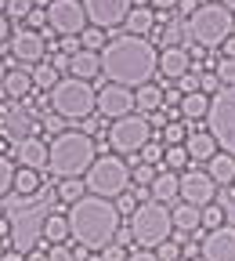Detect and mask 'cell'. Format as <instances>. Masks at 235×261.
I'll return each mask as SVG.
<instances>
[{"instance_id":"obj_13","label":"cell","mask_w":235,"mask_h":261,"mask_svg":"<svg viewBox=\"0 0 235 261\" xmlns=\"http://www.w3.org/2000/svg\"><path fill=\"white\" fill-rule=\"evenodd\" d=\"M217 196V181L207 174V171H181V200L185 203H195V207H207L214 203Z\"/></svg>"},{"instance_id":"obj_64","label":"cell","mask_w":235,"mask_h":261,"mask_svg":"<svg viewBox=\"0 0 235 261\" xmlns=\"http://www.w3.org/2000/svg\"><path fill=\"white\" fill-rule=\"evenodd\" d=\"M178 261H185V257H178Z\"/></svg>"},{"instance_id":"obj_45","label":"cell","mask_w":235,"mask_h":261,"mask_svg":"<svg viewBox=\"0 0 235 261\" xmlns=\"http://www.w3.org/2000/svg\"><path fill=\"white\" fill-rule=\"evenodd\" d=\"M102 261H127V250H123V243H109V247L102 250Z\"/></svg>"},{"instance_id":"obj_24","label":"cell","mask_w":235,"mask_h":261,"mask_svg":"<svg viewBox=\"0 0 235 261\" xmlns=\"http://www.w3.org/2000/svg\"><path fill=\"white\" fill-rule=\"evenodd\" d=\"M159 106H163V87H156L152 80H149V84H141V87H134V109H138L141 116L156 113Z\"/></svg>"},{"instance_id":"obj_53","label":"cell","mask_w":235,"mask_h":261,"mask_svg":"<svg viewBox=\"0 0 235 261\" xmlns=\"http://www.w3.org/2000/svg\"><path fill=\"white\" fill-rule=\"evenodd\" d=\"M44 127L54 130V135H62V116H44Z\"/></svg>"},{"instance_id":"obj_8","label":"cell","mask_w":235,"mask_h":261,"mask_svg":"<svg viewBox=\"0 0 235 261\" xmlns=\"http://www.w3.org/2000/svg\"><path fill=\"white\" fill-rule=\"evenodd\" d=\"M207 130L214 135L217 149L235 156V84L221 87L210 98V109H207Z\"/></svg>"},{"instance_id":"obj_54","label":"cell","mask_w":235,"mask_h":261,"mask_svg":"<svg viewBox=\"0 0 235 261\" xmlns=\"http://www.w3.org/2000/svg\"><path fill=\"white\" fill-rule=\"evenodd\" d=\"M221 47H224V55H228V58H235V33H231V37H228Z\"/></svg>"},{"instance_id":"obj_57","label":"cell","mask_w":235,"mask_h":261,"mask_svg":"<svg viewBox=\"0 0 235 261\" xmlns=\"http://www.w3.org/2000/svg\"><path fill=\"white\" fill-rule=\"evenodd\" d=\"M25 261H47V257H44V254H37V250H33V254H29Z\"/></svg>"},{"instance_id":"obj_1","label":"cell","mask_w":235,"mask_h":261,"mask_svg":"<svg viewBox=\"0 0 235 261\" xmlns=\"http://www.w3.org/2000/svg\"><path fill=\"white\" fill-rule=\"evenodd\" d=\"M98 55H102V76L120 87H141L159 73V55L152 40L138 37V33L109 37V44Z\"/></svg>"},{"instance_id":"obj_36","label":"cell","mask_w":235,"mask_h":261,"mask_svg":"<svg viewBox=\"0 0 235 261\" xmlns=\"http://www.w3.org/2000/svg\"><path fill=\"white\" fill-rule=\"evenodd\" d=\"M224 225V207L221 203H207L203 207V228L210 232V228H221Z\"/></svg>"},{"instance_id":"obj_60","label":"cell","mask_w":235,"mask_h":261,"mask_svg":"<svg viewBox=\"0 0 235 261\" xmlns=\"http://www.w3.org/2000/svg\"><path fill=\"white\" fill-rule=\"evenodd\" d=\"M4 76H8V69H4V62H0V84H4Z\"/></svg>"},{"instance_id":"obj_32","label":"cell","mask_w":235,"mask_h":261,"mask_svg":"<svg viewBox=\"0 0 235 261\" xmlns=\"http://www.w3.org/2000/svg\"><path fill=\"white\" fill-rule=\"evenodd\" d=\"M105 44H109V37H105V29H98V25H87L80 33V47H87V51H102Z\"/></svg>"},{"instance_id":"obj_16","label":"cell","mask_w":235,"mask_h":261,"mask_svg":"<svg viewBox=\"0 0 235 261\" xmlns=\"http://www.w3.org/2000/svg\"><path fill=\"white\" fill-rule=\"evenodd\" d=\"M0 123H4V135H15V138H25L29 130L37 135V123H33L29 109L22 102H11V98H8V106H0Z\"/></svg>"},{"instance_id":"obj_17","label":"cell","mask_w":235,"mask_h":261,"mask_svg":"<svg viewBox=\"0 0 235 261\" xmlns=\"http://www.w3.org/2000/svg\"><path fill=\"white\" fill-rule=\"evenodd\" d=\"M15 152H18V163H22V167H33V171L47 167V142H40L37 135H25V138H18Z\"/></svg>"},{"instance_id":"obj_40","label":"cell","mask_w":235,"mask_h":261,"mask_svg":"<svg viewBox=\"0 0 235 261\" xmlns=\"http://www.w3.org/2000/svg\"><path fill=\"white\" fill-rule=\"evenodd\" d=\"M152 178H156V167H152V163H141L138 171H130V181H138V185H152Z\"/></svg>"},{"instance_id":"obj_34","label":"cell","mask_w":235,"mask_h":261,"mask_svg":"<svg viewBox=\"0 0 235 261\" xmlns=\"http://www.w3.org/2000/svg\"><path fill=\"white\" fill-rule=\"evenodd\" d=\"M15 163L8 160V156H0V196H8L11 189H15Z\"/></svg>"},{"instance_id":"obj_49","label":"cell","mask_w":235,"mask_h":261,"mask_svg":"<svg viewBox=\"0 0 235 261\" xmlns=\"http://www.w3.org/2000/svg\"><path fill=\"white\" fill-rule=\"evenodd\" d=\"M221 207H224V221H228V225H235V196H224Z\"/></svg>"},{"instance_id":"obj_3","label":"cell","mask_w":235,"mask_h":261,"mask_svg":"<svg viewBox=\"0 0 235 261\" xmlns=\"http://www.w3.org/2000/svg\"><path fill=\"white\" fill-rule=\"evenodd\" d=\"M94 160H98V145L83 130H62L47 145V167L58 178H83Z\"/></svg>"},{"instance_id":"obj_25","label":"cell","mask_w":235,"mask_h":261,"mask_svg":"<svg viewBox=\"0 0 235 261\" xmlns=\"http://www.w3.org/2000/svg\"><path fill=\"white\" fill-rule=\"evenodd\" d=\"M174 225H178V232H195V228H203V207L181 200L174 207Z\"/></svg>"},{"instance_id":"obj_35","label":"cell","mask_w":235,"mask_h":261,"mask_svg":"<svg viewBox=\"0 0 235 261\" xmlns=\"http://www.w3.org/2000/svg\"><path fill=\"white\" fill-rule=\"evenodd\" d=\"M185 138H188V130H185L181 120H170V123L163 127V142L166 145H185Z\"/></svg>"},{"instance_id":"obj_62","label":"cell","mask_w":235,"mask_h":261,"mask_svg":"<svg viewBox=\"0 0 235 261\" xmlns=\"http://www.w3.org/2000/svg\"><path fill=\"white\" fill-rule=\"evenodd\" d=\"M87 261H102V257H94V250H91V257H87Z\"/></svg>"},{"instance_id":"obj_52","label":"cell","mask_w":235,"mask_h":261,"mask_svg":"<svg viewBox=\"0 0 235 261\" xmlns=\"http://www.w3.org/2000/svg\"><path fill=\"white\" fill-rule=\"evenodd\" d=\"M149 8H156V11H170V8H178V0H149Z\"/></svg>"},{"instance_id":"obj_7","label":"cell","mask_w":235,"mask_h":261,"mask_svg":"<svg viewBox=\"0 0 235 261\" xmlns=\"http://www.w3.org/2000/svg\"><path fill=\"white\" fill-rule=\"evenodd\" d=\"M83 185H87V192L105 196V200L109 196H123L130 189V167L120 156H98L91 163V171L83 174Z\"/></svg>"},{"instance_id":"obj_41","label":"cell","mask_w":235,"mask_h":261,"mask_svg":"<svg viewBox=\"0 0 235 261\" xmlns=\"http://www.w3.org/2000/svg\"><path fill=\"white\" fill-rule=\"evenodd\" d=\"M199 87H203V94H217L224 84H221V76H217V73H203V76H199Z\"/></svg>"},{"instance_id":"obj_21","label":"cell","mask_w":235,"mask_h":261,"mask_svg":"<svg viewBox=\"0 0 235 261\" xmlns=\"http://www.w3.org/2000/svg\"><path fill=\"white\" fill-rule=\"evenodd\" d=\"M185 149H188V156H192L195 163H207V160L217 152V142H214L210 130H192V135L185 138Z\"/></svg>"},{"instance_id":"obj_47","label":"cell","mask_w":235,"mask_h":261,"mask_svg":"<svg viewBox=\"0 0 235 261\" xmlns=\"http://www.w3.org/2000/svg\"><path fill=\"white\" fill-rule=\"evenodd\" d=\"M11 40V18L4 15V11H0V47H4Z\"/></svg>"},{"instance_id":"obj_22","label":"cell","mask_w":235,"mask_h":261,"mask_svg":"<svg viewBox=\"0 0 235 261\" xmlns=\"http://www.w3.org/2000/svg\"><path fill=\"white\" fill-rule=\"evenodd\" d=\"M29 91H33V76H29L25 69H8L4 84H0V94L11 98V102H22Z\"/></svg>"},{"instance_id":"obj_39","label":"cell","mask_w":235,"mask_h":261,"mask_svg":"<svg viewBox=\"0 0 235 261\" xmlns=\"http://www.w3.org/2000/svg\"><path fill=\"white\" fill-rule=\"evenodd\" d=\"M29 11H33V0H8V11L4 15L8 18H25Z\"/></svg>"},{"instance_id":"obj_58","label":"cell","mask_w":235,"mask_h":261,"mask_svg":"<svg viewBox=\"0 0 235 261\" xmlns=\"http://www.w3.org/2000/svg\"><path fill=\"white\" fill-rule=\"evenodd\" d=\"M51 4V0H33V8H47Z\"/></svg>"},{"instance_id":"obj_63","label":"cell","mask_w":235,"mask_h":261,"mask_svg":"<svg viewBox=\"0 0 235 261\" xmlns=\"http://www.w3.org/2000/svg\"><path fill=\"white\" fill-rule=\"evenodd\" d=\"M0 254H4V243H0Z\"/></svg>"},{"instance_id":"obj_14","label":"cell","mask_w":235,"mask_h":261,"mask_svg":"<svg viewBox=\"0 0 235 261\" xmlns=\"http://www.w3.org/2000/svg\"><path fill=\"white\" fill-rule=\"evenodd\" d=\"M98 113L105 120H120L127 113H134V91L130 87H120V84H105L98 91Z\"/></svg>"},{"instance_id":"obj_59","label":"cell","mask_w":235,"mask_h":261,"mask_svg":"<svg viewBox=\"0 0 235 261\" xmlns=\"http://www.w3.org/2000/svg\"><path fill=\"white\" fill-rule=\"evenodd\" d=\"M221 4H224L228 11H235V0H221Z\"/></svg>"},{"instance_id":"obj_29","label":"cell","mask_w":235,"mask_h":261,"mask_svg":"<svg viewBox=\"0 0 235 261\" xmlns=\"http://www.w3.org/2000/svg\"><path fill=\"white\" fill-rule=\"evenodd\" d=\"M207 109H210V102H207L203 91H192V94L181 98V116H185V120H203Z\"/></svg>"},{"instance_id":"obj_51","label":"cell","mask_w":235,"mask_h":261,"mask_svg":"<svg viewBox=\"0 0 235 261\" xmlns=\"http://www.w3.org/2000/svg\"><path fill=\"white\" fill-rule=\"evenodd\" d=\"M127 261H159L156 250H138V254H127Z\"/></svg>"},{"instance_id":"obj_5","label":"cell","mask_w":235,"mask_h":261,"mask_svg":"<svg viewBox=\"0 0 235 261\" xmlns=\"http://www.w3.org/2000/svg\"><path fill=\"white\" fill-rule=\"evenodd\" d=\"M51 109H54L62 120L83 123V120L91 116V109H98V94H94L91 80H80V76H62V80L51 87Z\"/></svg>"},{"instance_id":"obj_31","label":"cell","mask_w":235,"mask_h":261,"mask_svg":"<svg viewBox=\"0 0 235 261\" xmlns=\"http://www.w3.org/2000/svg\"><path fill=\"white\" fill-rule=\"evenodd\" d=\"M29 76H33V87H47V91H51V87L58 84V69H54L51 62H37Z\"/></svg>"},{"instance_id":"obj_11","label":"cell","mask_w":235,"mask_h":261,"mask_svg":"<svg viewBox=\"0 0 235 261\" xmlns=\"http://www.w3.org/2000/svg\"><path fill=\"white\" fill-rule=\"evenodd\" d=\"M8 51H11V58L22 65V69H29V65L44 62L47 40H44V33H40V29H29V25H25V29H15V33H11Z\"/></svg>"},{"instance_id":"obj_27","label":"cell","mask_w":235,"mask_h":261,"mask_svg":"<svg viewBox=\"0 0 235 261\" xmlns=\"http://www.w3.org/2000/svg\"><path fill=\"white\" fill-rule=\"evenodd\" d=\"M40 236L47 243H65L73 236V228H69V218H62V214H47L44 218V228H40Z\"/></svg>"},{"instance_id":"obj_46","label":"cell","mask_w":235,"mask_h":261,"mask_svg":"<svg viewBox=\"0 0 235 261\" xmlns=\"http://www.w3.org/2000/svg\"><path fill=\"white\" fill-rule=\"evenodd\" d=\"M178 87H181V94H192V91H199V80H195L192 73H185V76L178 80Z\"/></svg>"},{"instance_id":"obj_61","label":"cell","mask_w":235,"mask_h":261,"mask_svg":"<svg viewBox=\"0 0 235 261\" xmlns=\"http://www.w3.org/2000/svg\"><path fill=\"white\" fill-rule=\"evenodd\" d=\"M0 11H8V0H0Z\"/></svg>"},{"instance_id":"obj_4","label":"cell","mask_w":235,"mask_h":261,"mask_svg":"<svg viewBox=\"0 0 235 261\" xmlns=\"http://www.w3.org/2000/svg\"><path fill=\"white\" fill-rule=\"evenodd\" d=\"M127 228L134 232V243H138L141 250H156L163 240H170V232H174V211L166 203H159V200L138 203Z\"/></svg>"},{"instance_id":"obj_50","label":"cell","mask_w":235,"mask_h":261,"mask_svg":"<svg viewBox=\"0 0 235 261\" xmlns=\"http://www.w3.org/2000/svg\"><path fill=\"white\" fill-rule=\"evenodd\" d=\"M62 51L69 55V58H73V55L80 51V37H62Z\"/></svg>"},{"instance_id":"obj_9","label":"cell","mask_w":235,"mask_h":261,"mask_svg":"<svg viewBox=\"0 0 235 261\" xmlns=\"http://www.w3.org/2000/svg\"><path fill=\"white\" fill-rule=\"evenodd\" d=\"M149 138H152V130H149V120H145V116L127 113V116H120V120L109 123V149H112L116 156L141 152V149L149 145Z\"/></svg>"},{"instance_id":"obj_38","label":"cell","mask_w":235,"mask_h":261,"mask_svg":"<svg viewBox=\"0 0 235 261\" xmlns=\"http://www.w3.org/2000/svg\"><path fill=\"white\" fill-rule=\"evenodd\" d=\"M214 73L221 76V84H224V87H228V84H235V58H228V55H224V58H217Z\"/></svg>"},{"instance_id":"obj_42","label":"cell","mask_w":235,"mask_h":261,"mask_svg":"<svg viewBox=\"0 0 235 261\" xmlns=\"http://www.w3.org/2000/svg\"><path fill=\"white\" fill-rule=\"evenodd\" d=\"M25 22H29V29H47V8H33L25 15Z\"/></svg>"},{"instance_id":"obj_2","label":"cell","mask_w":235,"mask_h":261,"mask_svg":"<svg viewBox=\"0 0 235 261\" xmlns=\"http://www.w3.org/2000/svg\"><path fill=\"white\" fill-rule=\"evenodd\" d=\"M69 228L73 240L87 250H105L109 243H116L120 232V211L116 203H109L105 196L83 192L76 203H69Z\"/></svg>"},{"instance_id":"obj_30","label":"cell","mask_w":235,"mask_h":261,"mask_svg":"<svg viewBox=\"0 0 235 261\" xmlns=\"http://www.w3.org/2000/svg\"><path fill=\"white\" fill-rule=\"evenodd\" d=\"M83 192H87L83 178H58V200L62 203H76Z\"/></svg>"},{"instance_id":"obj_43","label":"cell","mask_w":235,"mask_h":261,"mask_svg":"<svg viewBox=\"0 0 235 261\" xmlns=\"http://www.w3.org/2000/svg\"><path fill=\"white\" fill-rule=\"evenodd\" d=\"M156 254H159V261H178V257H181L178 243H170V240H163V243L156 247Z\"/></svg>"},{"instance_id":"obj_28","label":"cell","mask_w":235,"mask_h":261,"mask_svg":"<svg viewBox=\"0 0 235 261\" xmlns=\"http://www.w3.org/2000/svg\"><path fill=\"white\" fill-rule=\"evenodd\" d=\"M40 185H44L40 171H33V167H18V171H15V192H18V196H37Z\"/></svg>"},{"instance_id":"obj_18","label":"cell","mask_w":235,"mask_h":261,"mask_svg":"<svg viewBox=\"0 0 235 261\" xmlns=\"http://www.w3.org/2000/svg\"><path fill=\"white\" fill-rule=\"evenodd\" d=\"M188 69H192V55H188L185 47H163V55H159V73H163L166 80H181Z\"/></svg>"},{"instance_id":"obj_15","label":"cell","mask_w":235,"mask_h":261,"mask_svg":"<svg viewBox=\"0 0 235 261\" xmlns=\"http://www.w3.org/2000/svg\"><path fill=\"white\" fill-rule=\"evenodd\" d=\"M207 261H235V225H221L210 228L203 236V247H199Z\"/></svg>"},{"instance_id":"obj_12","label":"cell","mask_w":235,"mask_h":261,"mask_svg":"<svg viewBox=\"0 0 235 261\" xmlns=\"http://www.w3.org/2000/svg\"><path fill=\"white\" fill-rule=\"evenodd\" d=\"M134 8V0H83V11H87V22L98 25V29H112V25H123L127 15Z\"/></svg>"},{"instance_id":"obj_55","label":"cell","mask_w":235,"mask_h":261,"mask_svg":"<svg viewBox=\"0 0 235 261\" xmlns=\"http://www.w3.org/2000/svg\"><path fill=\"white\" fill-rule=\"evenodd\" d=\"M178 8H181V11H188V15H192V11H195V8H199V4H195V0H178Z\"/></svg>"},{"instance_id":"obj_19","label":"cell","mask_w":235,"mask_h":261,"mask_svg":"<svg viewBox=\"0 0 235 261\" xmlns=\"http://www.w3.org/2000/svg\"><path fill=\"white\" fill-rule=\"evenodd\" d=\"M178 196H181V178H178V171H156V178H152V200H159V203H178Z\"/></svg>"},{"instance_id":"obj_10","label":"cell","mask_w":235,"mask_h":261,"mask_svg":"<svg viewBox=\"0 0 235 261\" xmlns=\"http://www.w3.org/2000/svg\"><path fill=\"white\" fill-rule=\"evenodd\" d=\"M87 25L91 22L83 11V0H51L47 4V29L58 37H80Z\"/></svg>"},{"instance_id":"obj_26","label":"cell","mask_w":235,"mask_h":261,"mask_svg":"<svg viewBox=\"0 0 235 261\" xmlns=\"http://www.w3.org/2000/svg\"><path fill=\"white\" fill-rule=\"evenodd\" d=\"M123 29H127V33H138V37H145L149 29H156L152 8H149V4H134L130 15H127V22H123Z\"/></svg>"},{"instance_id":"obj_6","label":"cell","mask_w":235,"mask_h":261,"mask_svg":"<svg viewBox=\"0 0 235 261\" xmlns=\"http://www.w3.org/2000/svg\"><path fill=\"white\" fill-rule=\"evenodd\" d=\"M235 29V18L224 4H199L188 15V37L199 47H221Z\"/></svg>"},{"instance_id":"obj_20","label":"cell","mask_w":235,"mask_h":261,"mask_svg":"<svg viewBox=\"0 0 235 261\" xmlns=\"http://www.w3.org/2000/svg\"><path fill=\"white\" fill-rule=\"evenodd\" d=\"M69 73H73V76H80V80H94L98 73H102V55L80 47V51L69 58Z\"/></svg>"},{"instance_id":"obj_56","label":"cell","mask_w":235,"mask_h":261,"mask_svg":"<svg viewBox=\"0 0 235 261\" xmlns=\"http://www.w3.org/2000/svg\"><path fill=\"white\" fill-rule=\"evenodd\" d=\"M0 261H25V257H22V254H15V250H11V254H0Z\"/></svg>"},{"instance_id":"obj_44","label":"cell","mask_w":235,"mask_h":261,"mask_svg":"<svg viewBox=\"0 0 235 261\" xmlns=\"http://www.w3.org/2000/svg\"><path fill=\"white\" fill-rule=\"evenodd\" d=\"M47 261H73V250L65 247V243H51V250H47Z\"/></svg>"},{"instance_id":"obj_33","label":"cell","mask_w":235,"mask_h":261,"mask_svg":"<svg viewBox=\"0 0 235 261\" xmlns=\"http://www.w3.org/2000/svg\"><path fill=\"white\" fill-rule=\"evenodd\" d=\"M163 160H166V167H170V171H178V174H181V171H185V163H188L192 156H188V149H185V145H166Z\"/></svg>"},{"instance_id":"obj_23","label":"cell","mask_w":235,"mask_h":261,"mask_svg":"<svg viewBox=\"0 0 235 261\" xmlns=\"http://www.w3.org/2000/svg\"><path fill=\"white\" fill-rule=\"evenodd\" d=\"M207 174L217 181V185H231L235 181V156L231 152H214L207 160Z\"/></svg>"},{"instance_id":"obj_37","label":"cell","mask_w":235,"mask_h":261,"mask_svg":"<svg viewBox=\"0 0 235 261\" xmlns=\"http://www.w3.org/2000/svg\"><path fill=\"white\" fill-rule=\"evenodd\" d=\"M163 152H166V145H163V142H152V138H149V145H145V149H141L138 156H141V163H152V167H159Z\"/></svg>"},{"instance_id":"obj_48","label":"cell","mask_w":235,"mask_h":261,"mask_svg":"<svg viewBox=\"0 0 235 261\" xmlns=\"http://www.w3.org/2000/svg\"><path fill=\"white\" fill-rule=\"evenodd\" d=\"M134 207H138V200H134L130 192H123V196H120V207H116V211H120V214H134Z\"/></svg>"}]
</instances>
